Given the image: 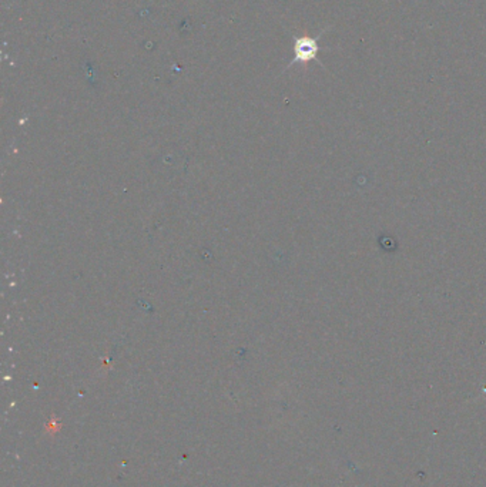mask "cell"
Returning a JSON list of instances; mask_svg holds the SVG:
<instances>
[{"mask_svg":"<svg viewBox=\"0 0 486 487\" xmlns=\"http://www.w3.org/2000/svg\"><path fill=\"white\" fill-rule=\"evenodd\" d=\"M329 30V28H325L318 36L311 37V36H301V37H294V59L293 62L288 64V69L294 64H300V63H310L313 60L320 62L318 60V53H320V39L324 36V33H327Z\"/></svg>","mask_w":486,"mask_h":487,"instance_id":"obj_1","label":"cell"}]
</instances>
